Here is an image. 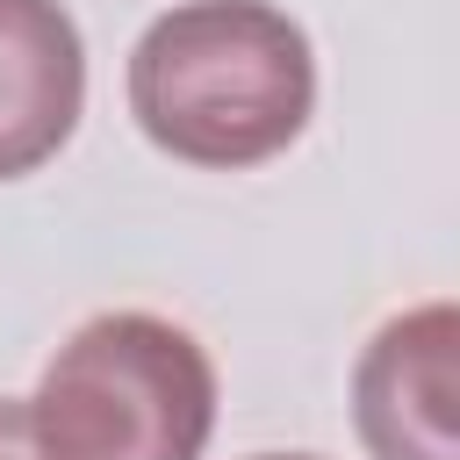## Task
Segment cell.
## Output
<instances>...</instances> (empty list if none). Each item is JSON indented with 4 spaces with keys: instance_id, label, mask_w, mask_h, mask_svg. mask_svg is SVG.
I'll return each instance as SVG.
<instances>
[{
    "instance_id": "cell-6",
    "label": "cell",
    "mask_w": 460,
    "mask_h": 460,
    "mask_svg": "<svg viewBox=\"0 0 460 460\" xmlns=\"http://www.w3.org/2000/svg\"><path fill=\"white\" fill-rule=\"evenodd\" d=\"M252 460H316V453H252Z\"/></svg>"
},
{
    "instance_id": "cell-5",
    "label": "cell",
    "mask_w": 460,
    "mask_h": 460,
    "mask_svg": "<svg viewBox=\"0 0 460 460\" xmlns=\"http://www.w3.org/2000/svg\"><path fill=\"white\" fill-rule=\"evenodd\" d=\"M0 460H50V446L36 438L29 402H14V395H0Z\"/></svg>"
},
{
    "instance_id": "cell-4",
    "label": "cell",
    "mask_w": 460,
    "mask_h": 460,
    "mask_svg": "<svg viewBox=\"0 0 460 460\" xmlns=\"http://www.w3.org/2000/svg\"><path fill=\"white\" fill-rule=\"evenodd\" d=\"M86 108V43L65 0H0V180L58 158Z\"/></svg>"
},
{
    "instance_id": "cell-3",
    "label": "cell",
    "mask_w": 460,
    "mask_h": 460,
    "mask_svg": "<svg viewBox=\"0 0 460 460\" xmlns=\"http://www.w3.org/2000/svg\"><path fill=\"white\" fill-rule=\"evenodd\" d=\"M453 359H460L453 302H417L367 338L352 367V424L374 460H460Z\"/></svg>"
},
{
    "instance_id": "cell-1",
    "label": "cell",
    "mask_w": 460,
    "mask_h": 460,
    "mask_svg": "<svg viewBox=\"0 0 460 460\" xmlns=\"http://www.w3.org/2000/svg\"><path fill=\"white\" fill-rule=\"evenodd\" d=\"M129 115L180 165H266L316 115V50L273 0H180L129 50Z\"/></svg>"
},
{
    "instance_id": "cell-2",
    "label": "cell",
    "mask_w": 460,
    "mask_h": 460,
    "mask_svg": "<svg viewBox=\"0 0 460 460\" xmlns=\"http://www.w3.org/2000/svg\"><path fill=\"white\" fill-rule=\"evenodd\" d=\"M29 417L50 460H201L216 431V367L187 323L101 309L50 352Z\"/></svg>"
}]
</instances>
